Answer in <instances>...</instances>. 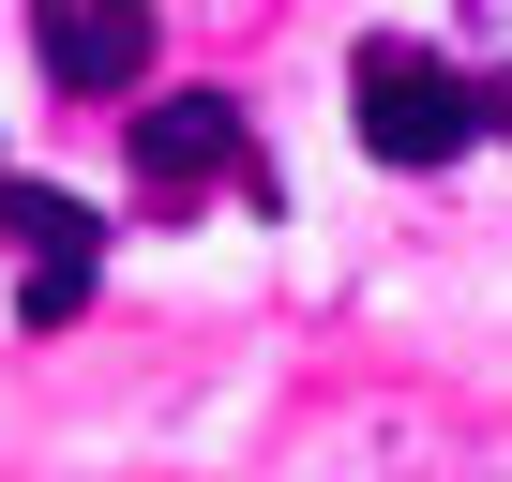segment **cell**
I'll list each match as a JSON object with an SVG mask.
<instances>
[{"mask_svg": "<svg viewBox=\"0 0 512 482\" xmlns=\"http://www.w3.org/2000/svg\"><path fill=\"white\" fill-rule=\"evenodd\" d=\"M347 106H362V136H377L392 166H452V151L482 136V76H452L422 31H377V46L347 61Z\"/></svg>", "mask_w": 512, "mask_h": 482, "instance_id": "obj_1", "label": "cell"}, {"mask_svg": "<svg viewBox=\"0 0 512 482\" xmlns=\"http://www.w3.org/2000/svg\"><path fill=\"white\" fill-rule=\"evenodd\" d=\"M211 181H256L241 166V106L226 91H166V106H136V196H211Z\"/></svg>", "mask_w": 512, "mask_h": 482, "instance_id": "obj_2", "label": "cell"}, {"mask_svg": "<svg viewBox=\"0 0 512 482\" xmlns=\"http://www.w3.org/2000/svg\"><path fill=\"white\" fill-rule=\"evenodd\" d=\"M46 76L61 91H136L151 76V0H46Z\"/></svg>", "mask_w": 512, "mask_h": 482, "instance_id": "obj_3", "label": "cell"}, {"mask_svg": "<svg viewBox=\"0 0 512 482\" xmlns=\"http://www.w3.org/2000/svg\"><path fill=\"white\" fill-rule=\"evenodd\" d=\"M0 226L31 241V272H46V257L106 272V211H91V196H61V181H16V196H0Z\"/></svg>", "mask_w": 512, "mask_h": 482, "instance_id": "obj_4", "label": "cell"}, {"mask_svg": "<svg viewBox=\"0 0 512 482\" xmlns=\"http://www.w3.org/2000/svg\"><path fill=\"white\" fill-rule=\"evenodd\" d=\"M91 287H106V272H76V257H46V272H31V287H16V317H31V332H61V317H76V302H91Z\"/></svg>", "mask_w": 512, "mask_h": 482, "instance_id": "obj_5", "label": "cell"}, {"mask_svg": "<svg viewBox=\"0 0 512 482\" xmlns=\"http://www.w3.org/2000/svg\"><path fill=\"white\" fill-rule=\"evenodd\" d=\"M0 196H16V166H0Z\"/></svg>", "mask_w": 512, "mask_h": 482, "instance_id": "obj_6", "label": "cell"}]
</instances>
